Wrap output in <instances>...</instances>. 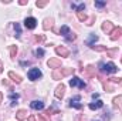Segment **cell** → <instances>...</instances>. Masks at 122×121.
Segmentation results:
<instances>
[{
	"label": "cell",
	"instance_id": "cell-1",
	"mask_svg": "<svg viewBox=\"0 0 122 121\" xmlns=\"http://www.w3.org/2000/svg\"><path fill=\"white\" fill-rule=\"evenodd\" d=\"M74 73H75V70H74V68H62V70H56V71L53 73V78H54V80H61L62 77L70 76V74H74Z\"/></svg>",
	"mask_w": 122,
	"mask_h": 121
},
{
	"label": "cell",
	"instance_id": "cell-2",
	"mask_svg": "<svg viewBox=\"0 0 122 121\" xmlns=\"http://www.w3.org/2000/svg\"><path fill=\"white\" fill-rule=\"evenodd\" d=\"M102 73H107V74H114L117 73V66L114 63H107V64H102Z\"/></svg>",
	"mask_w": 122,
	"mask_h": 121
},
{
	"label": "cell",
	"instance_id": "cell-3",
	"mask_svg": "<svg viewBox=\"0 0 122 121\" xmlns=\"http://www.w3.org/2000/svg\"><path fill=\"white\" fill-rule=\"evenodd\" d=\"M27 77H29V80H31V81H36V80H38L41 77V71L38 68H31L30 71L27 73Z\"/></svg>",
	"mask_w": 122,
	"mask_h": 121
},
{
	"label": "cell",
	"instance_id": "cell-4",
	"mask_svg": "<svg viewBox=\"0 0 122 121\" xmlns=\"http://www.w3.org/2000/svg\"><path fill=\"white\" fill-rule=\"evenodd\" d=\"M70 86L71 87H80V88H85V83L78 78V77H72V80H70Z\"/></svg>",
	"mask_w": 122,
	"mask_h": 121
},
{
	"label": "cell",
	"instance_id": "cell-5",
	"mask_svg": "<svg viewBox=\"0 0 122 121\" xmlns=\"http://www.w3.org/2000/svg\"><path fill=\"white\" fill-rule=\"evenodd\" d=\"M24 26H26L29 30H33V29L37 26V20H36L34 17H27V19L24 20Z\"/></svg>",
	"mask_w": 122,
	"mask_h": 121
},
{
	"label": "cell",
	"instance_id": "cell-6",
	"mask_svg": "<svg viewBox=\"0 0 122 121\" xmlns=\"http://www.w3.org/2000/svg\"><path fill=\"white\" fill-rule=\"evenodd\" d=\"M47 66L50 67V68H60L61 67V60L60 59H50V60L47 61Z\"/></svg>",
	"mask_w": 122,
	"mask_h": 121
},
{
	"label": "cell",
	"instance_id": "cell-7",
	"mask_svg": "<svg viewBox=\"0 0 122 121\" xmlns=\"http://www.w3.org/2000/svg\"><path fill=\"white\" fill-rule=\"evenodd\" d=\"M81 97L80 95H75L74 98L70 100V107H74V108H81Z\"/></svg>",
	"mask_w": 122,
	"mask_h": 121
},
{
	"label": "cell",
	"instance_id": "cell-8",
	"mask_svg": "<svg viewBox=\"0 0 122 121\" xmlns=\"http://www.w3.org/2000/svg\"><path fill=\"white\" fill-rule=\"evenodd\" d=\"M82 74H84L85 77H94V76H95V68H94V66L85 67V68L82 70Z\"/></svg>",
	"mask_w": 122,
	"mask_h": 121
},
{
	"label": "cell",
	"instance_id": "cell-9",
	"mask_svg": "<svg viewBox=\"0 0 122 121\" xmlns=\"http://www.w3.org/2000/svg\"><path fill=\"white\" fill-rule=\"evenodd\" d=\"M56 53H57L58 56H61V57H68V56H70V51H68L65 47H62V46L56 49Z\"/></svg>",
	"mask_w": 122,
	"mask_h": 121
},
{
	"label": "cell",
	"instance_id": "cell-10",
	"mask_svg": "<svg viewBox=\"0 0 122 121\" xmlns=\"http://www.w3.org/2000/svg\"><path fill=\"white\" fill-rule=\"evenodd\" d=\"M64 93H65V86H64V84H60V86L56 88V97H57V98H62V97H64Z\"/></svg>",
	"mask_w": 122,
	"mask_h": 121
},
{
	"label": "cell",
	"instance_id": "cell-11",
	"mask_svg": "<svg viewBox=\"0 0 122 121\" xmlns=\"http://www.w3.org/2000/svg\"><path fill=\"white\" fill-rule=\"evenodd\" d=\"M53 24H54V19L47 17V19H44V24H43V27H44V30H50V29L53 27Z\"/></svg>",
	"mask_w": 122,
	"mask_h": 121
},
{
	"label": "cell",
	"instance_id": "cell-12",
	"mask_svg": "<svg viewBox=\"0 0 122 121\" xmlns=\"http://www.w3.org/2000/svg\"><path fill=\"white\" fill-rule=\"evenodd\" d=\"M102 30L108 34V33H111V31L114 30V24H112L111 22H104V23H102Z\"/></svg>",
	"mask_w": 122,
	"mask_h": 121
},
{
	"label": "cell",
	"instance_id": "cell-13",
	"mask_svg": "<svg viewBox=\"0 0 122 121\" xmlns=\"http://www.w3.org/2000/svg\"><path fill=\"white\" fill-rule=\"evenodd\" d=\"M30 107L33 110H43V108H44V103L40 101V100H37V101H33V103H31Z\"/></svg>",
	"mask_w": 122,
	"mask_h": 121
},
{
	"label": "cell",
	"instance_id": "cell-14",
	"mask_svg": "<svg viewBox=\"0 0 122 121\" xmlns=\"http://www.w3.org/2000/svg\"><path fill=\"white\" fill-rule=\"evenodd\" d=\"M9 77H10L14 83H17V84H19V83H21V80H23V78H21L19 74H16L14 71H10V73H9Z\"/></svg>",
	"mask_w": 122,
	"mask_h": 121
},
{
	"label": "cell",
	"instance_id": "cell-15",
	"mask_svg": "<svg viewBox=\"0 0 122 121\" xmlns=\"http://www.w3.org/2000/svg\"><path fill=\"white\" fill-rule=\"evenodd\" d=\"M121 34H122V30L119 29V27L114 29V30H112V34H111V40H114V41H115V40H118V37H119Z\"/></svg>",
	"mask_w": 122,
	"mask_h": 121
},
{
	"label": "cell",
	"instance_id": "cell-16",
	"mask_svg": "<svg viewBox=\"0 0 122 121\" xmlns=\"http://www.w3.org/2000/svg\"><path fill=\"white\" fill-rule=\"evenodd\" d=\"M16 117H17V120H20V121L26 120L27 118V111L26 110H19L17 114H16Z\"/></svg>",
	"mask_w": 122,
	"mask_h": 121
},
{
	"label": "cell",
	"instance_id": "cell-17",
	"mask_svg": "<svg viewBox=\"0 0 122 121\" xmlns=\"http://www.w3.org/2000/svg\"><path fill=\"white\" fill-rule=\"evenodd\" d=\"M102 105H104V103H102L101 100H97L95 103H91V104H90V108H91V110H98V108H101Z\"/></svg>",
	"mask_w": 122,
	"mask_h": 121
},
{
	"label": "cell",
	"instance_id": "cell-18",
	"mask_svg": "<svg viewBox=\"0 0 122 121\" xmlns=\"http://www.w3.org/2000/svg\"><path fill=\"white\" fill-rule=\"evenodd\" d=\"M114 105L118 108H122V95H118L114 98Z\"/></svg>",
	"mask_w": 122,
	"mask_h": 121
},
{
	"label": "cell",
	"instance_id": "cell-19",
	"mask_svg": "<svg viewBox=\"0 0 122 121\" xmlns=\"http://www.w3.org/2000/svg\"><path fill=\"white\" fill-rule=\"evenodd\" d=\"M9 50H10V57H11V59H16L17 47H16V46H10V47H9Z\"/></svg>",
	"mask_w": 122,
	"mask_h": 121
},
{
	"label": "cell",
	"instance_id": "cell-20",
	"mask_svg": "<svg viewBox=\"0 0 122 121\" xmlns=\"http://www.w3.org/2000/svg\"><path fill=\"white\" fill-rule=\"evenodd\" d=\"M17 100H19V94H16V93H11V94H10V101H11V105L17 104Z\"/></svg>",
	"mask_w": 122,
	"mask_h": 121
},
{
	"label": "cell",
	"instance_id": "cell-21",
	"mask_svg": "<svg viewBox=\"0 0 122 121\" xmlns=\"http://www.w3.org/2000/svg\"><path fill=\"white\" fill-rule=\"evenodd\" d=\"M98 40V36H95V34H91V37L88 38V41H87V44L90 46V47H92V44H94V41H97Z\"/></svg>",
	"mask_w": 122,
	"mask_h": 121
},
{
	"label": "cell",
	"instance_id": "cell-22",
	"mask_svg": "<svg viewBox=\"0 0 122 121\" xmlns=\"http://www.w3.org/2000/svg\"><path fill=\"white\" fill-rule=\"evenodd\" d=\"M48 3H50L48 0H41V1H40V0H37V1H36V6H37V7H46Z\"/></svg>",
	"mask_w": 122,
	"mask_h": 121
},
{
	"label": "cell",
	"instance_id": "cell-23",
	"mask_svg": "<svg viewBox=\"0 0 122 121\" xmlns=\"http://www.w3.org/2000/svg\"><path fill=\"white\" fill-rule=\"evenodd\" d=\"M91 49L92 50H95V51H99V53L107 51V47H105V46H92Z\"/></svg>",
	"mask_w": 122,
	"mask_h": 121
},
{
	"label": "cell",
	"instance_id": "cell-24",
	"mask_svg": "<svg viewBox=\"0 0 122 121\" xmlns=\"http://www.w3.org/2000/svg\"><path fill=\"white\" fill-rule=\"evenodd\" d=\"M60 33L62 34V36H65V37H67V36L70 34V27H68V26H62V27H61V30H60Z\"/></svg>",
	"mask_w": 122,
	"mask_h": 121
},
{
	"label": "cell",
	"instance_id": "cell-25",
	"mask_svg": "<svg viewBox=\"0 0 122 121\" xmlns=\"http://www.w3.org/2000/svg\"><path fill=\"white\" fill-rule=\"evenodd\" d=\"M77 17H78V20H81V22H85V20H87V14L82 13V11H78V13H77Z\"/></svg>",
	"mask_w": 122,
	"mask_h": 121
},
{
	"label": "cell",
	"instance_id": "cell-26",
	"mask_svg": "<svg viewBox=\"0 0 122 121\" xmlns=\"http://www.w3.org/2000/svg\"><path fill=\"white\" fill-rule=\"evenodd\" d=\"M14 30H16V37H20L21 30H20V26H19V23H14Z\"/></svg>",
	"mask_w": 122,
	"mask_h": 121
},
{
	"label": "cell",
	"instance_id": "cell-27",
	"mask_svg": "<svg viewBox=\"0 0 122 121\" xmlns=\"http://www.w3.org/2000/svg\"><path fill=\"white\" fill-rule=\"evenodd\" d=\"M44 40H46V37H44L43 34H41V36H34V41H36V43H41V41H44Z\"/></svg>",
	"mask_w": 122,
	"mask_h": 121
},
{
	"label": "cell",
	"instance_id": "cell-28",
	"mask_svg": "<svg viewBox=\"0 0 122 121\" xmlns=\"http://www.w3.org/2000/svg\"><path fill=\"white\" fill-rule=\"evenodd\" d=\"M104 88L108 91V93H112V91H114V87H111V86H109V84H107V83L104 84Z\"/></svg>",
	"mask_w": 122,
	"mask_h": 121
},
{
	"label": "cell",
	"instance_id": "cell-29",
	"mask_svg": "<svg viewBox=\"0 0 122 121\" xmlns=\"http://www.w3.org/2000/svg\"><path fill=\"white\" fill-rule=\"evenodd\" d=\"M75 38H77V36H75L74 33H70V34L67 36V40H70V41H71V40H75Z\"/></svg>",
	"mask_w": 122,
	"mask_h": 121
},
{
	"label": "cell",
	"instance_id": "cell-30",
	"mask_svg": "<svg viewBox=\"0 0 122 121\" xmlns=\"http://www.w3.org/2000/svg\"><path fill=\"white\" fill-rule=\"evenodd\" d=\"M36 54L40 56V57H43V56H44V50H43V49H37V50H36Z\"/></svg>",
	"mask_w": 122,
	"mask_h": 121
},
{
	"label": "cell",
	"instance_id": "cell-31",
	"mask_svg": "<svg viewBox=\"0 0 122 121\" xmlns=\"http://www.w3.org/2000/svg\"><path fill=\"white\" fill-rule=\"evenodd\" d=\"M94 20H95V16H91V17L87 20V24H88V26H92V24H94Z\"/></svg>",
	"mask_w": 122,
	"mask_h": 121
},
{
	"label": "cell",
	"instance_id": "cell-32",
	"mask_svg": "<svg viewBox=\"0 0 122 121\" xmlns=\"http://www.w3.org/2000/svg\"><path fill=\"white\" fill-rule=\"evenodd\" d=\"M109 81H112V83H121V78L119 77H112V78H109Z\"/></svg>",
	"mask_w": 122,
	"mask_h": 121
},
{
	"label": "cell",
	"instance_id": "cell-33",
	"mask_svg": "<svg viewBox=\"0 0 122 121\" xmlns=\"http://www.w3.org/2000/svg\"><path fill=\"white\" fill-rule=\"evenodd\" d=\"M95 6L97 7H104L105 6V1H95Z\"/></svg>",
	"mask_w": 122,
	"mask_h": 121
},
{
	"label": "cell",
	"instance_id": "cell-34",
	"mask_svg": "<svg viewBox=\"0 0 122 121\" xmlns=\"http://www.w3.org/2000/svg\"><path fill=\"white\" fill-rule=\"evenodd\" d=\"M107 53L109 54V57H114V54L117 53V50H107Z\"/></svg>",
	"mask_w": 122,
	"mask_h": 121
},
{
	"label": "cell",
	"instance_id": "cell-35",
	"mask_svg": "<svg viewBox=\"0 0 122 121\" xmlns=\"http://www.w3.org/2000/svg\"><path fill=\"white\" fill-rule=\"evenodd\" d=\"M36 121H46V120H44L40 114H37V116H36Z\"/></svg>",
	"mask_w": 122,
	"mask_h": 121
},
{
	"label": "cell",
	"instance_id": "cell-36",
	"mask_svg": "<svg viewBox=\"0 0 122 121\" xmlns=\"http://www.w3.org/2000/svg\"><path fill=\"white\" fill-rule=\"evenodd\" d=\"M19 4H21V6H24V4H27V1H26V0H20V1H19Z\"/></svg>",
	"mask_w": 122,
	"mask_h": 121
},
{
	"label": "cell",
	"instance_id": "cell-37",
	"mask_svg": "<svg viewBox=\"0 0 122 121\" xmlns=\"http://www.w3.org/2000/svg\"><path fill=\"white\" fill-rule=\"evenodd\" d=\"M29 121H36V116H30L29 117Z\"/></svg>",
	"mask_w": 122,
	"mask_h": 121
},
{
	"label": "cell",
	"instance_id": "cell-38",
	"mask_svg": "<svg viewBox=\"0 0 122 121\" xmlns=\"http://www.w3.org/2000/svg\"><path fill=\"white\" fill-rule=\"evenodd\" d=\"M1 101H3V94L0 93V104H1Z\"/></svg>",
	"mask_w": 122,
	"mask_h": 121
},
{
	"label": "cell",
	"instance_id": "cell-39",
	"mask_svg": "<svg viewBox=\"0 0 122 121\" xmlns=\"http://www.w3.org/2000/svg\"><path fill=\"white\" fill-rule=\"evenodd\" d=\"M1 71H3V68H1V63H0V73H1Z\"/></svg>",
	"mask_w": 122,
	"mask_h": 121
}]
</instances>
